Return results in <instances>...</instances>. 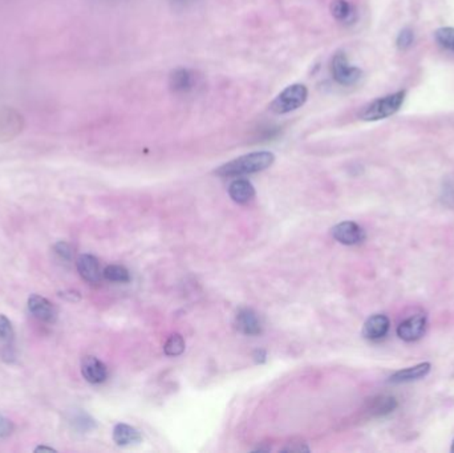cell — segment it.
I'll return each instance as SVG.
<instances>
[{"instance_id":"cell-8","label":"cell","mask_w":454,"mask_h":453,"mask_svg":"<svg viewBox=\"0 0 454 453\" xmlns=\"http://www.w3.org/2000/svg\"><path fill=\"white\" fill-rule=\"evenodd\" d=\"M197 85V77L188 68H177L169 76V86L176 95H189Z\"/></svg>"},{"instance_id":"cell-11","label":"cell","mask_w":454,"mask_h":453,"mask_svg":"<svg viewBox=\"0 0 454 453\" xmlns=\"http://www.w3.org/2000/svg\"><path fill=\"white\" fill-rule=\"evenodd\" d=\"M81 374L86 382L92 384L104 383L108 378V369L104 363L96 357H86L81 362Z\"/></svg>"},{"instance_id":"cell-4","label":"cell","mask_w":454,"mask_h":453,"mask_svg":"<svg viewBox=\"0 0 454 453\" xmlns=\"http://www.w3.org/2000/svg\"><path fill=\"white\" fill-rule=\"evenodd\" d=\"M331 74L333 80L344 86L358 84L363 77V71L358 66H352L343 51L336 52L332 57Z\"/></svg>"},{"instance_id":"cell-28","label":"cell","mask_w":454,"mask_h":453,"mask_svg":"<svg viewBox=\"0 0 454 453\" xmlns=\"http://www.w3.org/2000/svg\"><path fill=\"white\" fill-rule=\"evenodd\" d=\"M450 452L454 453V440L453 443H452V447H450Z\"/></svg>"},{"instance_id":"cell-17","label":"cell","mask_w":454,"mask_h":453,"mask_svg":"<svg viewBox=\"0 0 454 453\" xmlns=\"http://www.w3.org/2000/svg\"><path fill=\"white\" fill-rule=\"evenodd\" d=\"M113 440L117 445H131V444L140 443L141 434L140 432L128 424H117L113 429Z\"/></svg>"},{"instance_id":"cell-10","label":"cell","mask_w":454,"mask_h":453,"mask_svg":"<svg viewBox=\"0 0 454 453\" xmlns=\"http://www.w3.org/2000/svg\"><path fill=\"white\" fill-rule=\"evenodd\" d=\"M390 321L384 314H375L369 317L363 327V337L368 340L383 339L388 334Z\"/></svg>"},{"instance_id":"cell-7","label":"cell","mask_w":454,"mask_h":453,"mask_svg":"<svg viewBox=\"0 0 454 453\" xmlns=\"http://www.w3.org/2000/svg\"><path fill=\"white\" fill-rule=\"evenodd\" d=\"M426 330V317L424 314H416L400 323L398 337L404 342H416L424 337Z\"/></svg>"},{"instance_id":"cell-22","label":"cell","mask_w":454,"mask_h":453,"mask_svg":"<svg viewBox=\"0 0 454 453\" xmlns=\"http://www.w3.org/2000/svg\"><path fill=\"white\" fill-rule=\"evenodd\" d=\"M163 349L168 357H178L185 351V340L180 334H174L168 339Z\"/></svg>"},{"instance_id":"cell-9","label":"cell","mask_w":454,"mask_h":453,"mask_svg":"<svg viewBox=\"0 0 454 453\" xmlns=\"http://www.w3.org/2000/svg\"><path fill=\"white\" fill-rule=\"evenodd\" d=\"M29 310L36 319L46 323H54L56 321L57 310L47 298L34 294L29 298Z\"/></svg>"},{"instance_id":"cell-3","label":"cell","mask_w":454,"mask_h":453,"mask_svg":"<svg viewBox=\"0 0 454 453\" xmlns=\"http://www.w3.org/2000/svg\"><path fill=\"white\" fill-rule=\"evenodd\" d=\"M308 97V89L303 84L288 85L279 95L276 96L274 101L270 105V109L276 114H286L299 109Z\"/></svg>"},{"instance_id":"cell-23","label":"cell","mask_w":454,"mask_h":453,"mask_svg":"<svg viewBox=\"0 0 454 453\" xmlns=\"http://www.w3.org/2000/svg\"><path fill=\"white\" fill-rule=\"evenodd\" d=\"M413 43H415V32L410 29H401L396 39V46L398 49L405 51L408 48L412 47Z\"/></svg>"},{"instance_id":"cell-15","label":"cell","mask_w":454,"mask_h":453,"mask_svg":"<svg viewBox=\"0 0 454 453\" xmlns=\"http://www.w3.org/2000/svg\"><path fill=\"white\" fill-rule=\"evenodd\" d=\"M238 330L245 335H258L262 332V324L251 309H242L236 318Z\"/></svg>"},{"instance_id":"cell-25","label":"cell","mask_w":454,"mask_h":453,"mask_svg":"<svg viewBox=\"0 0 454 453\" xmlns=\"http://www.w3.org/2000/svg\"><path fill=\"white\" fill-rule=\"evenodd\" d=\"M12 432H14L12 422L0 414V439L10 436Z\"/></svg>"},{"instance_id":"cell-14","label":"cell","mask_w":454,"mask_h":453,"mask_svg":"<svg viewBox=\"0 0 454 453\" xmlns=\"http://www.w3.org/2000/svg\"><path fill=\"white\" fill-rule=\"evenodd\" d=\"M430 369H432V364L428 362L420 363L413 367L400 369L388 379V383L390 384H404V383L416 382L420 379L425 378L426 375L430 372Z\"/></svg>"},{"instance_id":"cell-1","label":"cell","mask_w":454,"mask_h":453,"mask_svg":"<svg viewBox=\"0 0 454 453\" xmlns=\"http://www.w3.org/2000/svg\"><path fill=\"white\" fill-rule=\"evenodd\" d=\"M274 154L271 151H254L227 162L216 170V173L221 177H239L267 169L274 164Z\"/></svg>"},{"instance_id":"cell-5","label":"cell","mask_w":454,"mask_h":453,"mask_svg":"<svg viewBox=\"0 0 454 453\" xmlns=\"http://www.w3.org/2000/svg\"><path fill=\"white\" fill-rule=\"evenodd\" d=\"M24 128L23 116L14 108H0V141H10Z\"/></svg>"},{"instance_id":"cell-27","label":"cell","mask_w":454,"mask_h":453,"mask_svg":"<svg viewBox=\"0 0 454 453\" xmlns=\"http://www.w3.org/2000/svg\"><path fill=\"white\" fill-rule=\"evenodd\" d=\"M40 451H48V452H52L55 451L52 447H46V445H40L38 448H35V452H40Z\"/></svg>"},{"instance_id":"cell-13","label":"cell","mask_w":454,"mask_h":453,"mask_svg":"<svg viewBox=\"0 0 454 453\" xmlns=\"http://www.w3.org/2000/svg\"><path fill=\"white\" fill-rule=\"evenodd\" d=\"M77 270L83 279L89 284H99L101 279V270L97 258L91 254L79 255L76 261Z\"/></svg>"},{"instance_id":"cell-21","label":"cell","mask_w":454,"mask_h":453,"mask_svg":"<svg viewBox=\"0 0 454 453\" xmlns=\"http://www.w3.org/2000/svg\"><path fill=\"white\" fill-rule=\"evenodd\" d=\"M15 340V331L11 324L10 319L0 314V342L4 344L6 349H12Z\"/></svg>"},{"instance_id":"cell-24","label":"cell","mask_w":454,"mask_h":453,"mask_svg":"<svg viewBox=\"0 0 454 453\" xmlns=\"http://www.w3.org/2000/svg\"><path fill=\"white\" fill-rule=\"evenodd\" d=\"M54 249H55V253H56L61 259H64V261H71V259H72L74 252H72V247L68 245L66 242H57Z\"/></svg>"},{"instance_id":"cell-6","label":"cell","mask_w":454,"mask_h":453,"mask_svg":"<svg viewBox=\"0 0 454 453\" xmlns=\"http://www.w3.org/2000/svg\"><path fill=\"white\" fill-rule=\"evenodd\" d=\"M332 236L343 245H358L365 239V232L356 222L345 221L332 229Z\"/></svg>"},{"instance_id":"cell-20","label":"cell","mask_w":454,"mask_h":453,"mask_svg":"<svg viewBox=\"0 0 454 453\" xmlns=\"http://www.w3.org/2000/svg\"><path fill=\"white\" fill-rule=\"evenodd\" d=\"M435 43L454 55V27H443L435 32Z\"/></svg>"},{"instance_id":"cell-26","label":"cell","mask_w":454,"mask_h":453,"mask_svg":"<svg viewBox=\"0 0 454 453\" xmlns=\"http://www.w3.org/2000/svg\"><path fill=\"white\" fill-rule=\"evenodd\" d=\"M171 4L174 6V7H177V9H183V7H188L190 6L194 0H169Z\"/></svg>"},{"instance_id":"cell-19","label":"cell","mask_w":454,"mask_h":453,"mask_svg":"<svg viewBox=\"0 0 454 453\" xmlns=\"http://www.w3.org/2000/svg\"><path fill=\"white\" fill-rule=\"evenodd\" d=\"M105 279L111 281V282H120V284H125V282H129L131 279V275L129 272L120 264H109L106 266L103 272Z\"/></svg>"},{"instance_id":"cell-2","label":"cell","mask_w":454,"mask_h":453,"mask_svg":"<svg viewBox=\"0 0 454 453\" xmlns=\"http://www.w3.org/2000/svg\"><path fill=\"white\" fill-rule=\"evenodd\" d=\"M405 91H398L395 94L384 96L373 100L372 103L365 105L361 112L360 119L363 121H380L388 119L390 116L398 114L405 101Z\"/></svg>"},{"instance_id":"cell-16","label":"cell","mask_w":454,"mask_h":453,"mask_svg":"<svg viewBox=\"0 0 454 453\" xmlns=\"http://www.w3.org/2000/svg\"><path fill=\"white\" fill-rule=\"evenodd\" d=\"M228 194L238 204H246L256 196V190L247 179H236L228 186Z\"/></svg>"},{"instance_id":"cell-18","label":"cell","mask_w":454,"mask_h":453,"mask_svg":"<svg viewBox=\"0 0 454 453\" xmlns=\"http://www.w3.org/2000/svg\"><path fill=\"white\" fill-rule=\"evenodd\" d=\"M331 12L335 19L345 24H350L356 19V9L347 0H333Z\"/></svg>"},{"instance_id":"cell-12","label":"cell","mask_w":454,"mask_h":453,"mask_svg":"<svg viewBox=\"0 0 454 453\" xmlns=\"http://www.w3.org/2000/svg\"><path fill=\"white\" fill-rule=\"evenodd\" d=\"M398 399L389 395H378L369 399L365 404V412L370 417H384L395 412L398 408Z\"/></svg>"}]
</instances>
